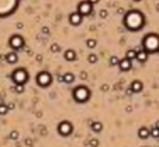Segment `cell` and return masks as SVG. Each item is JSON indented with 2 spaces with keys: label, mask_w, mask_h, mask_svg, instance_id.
Returning a JSON list of instances; mask_svg holds the SVG:
<instances>
[{
  "label": "cell",
  "mask_w": 159,
  "mask_h": 147,
  "mask_svg": "<svg viewBox=\"0 0 159 147\" xmlns=\"http://www.w3.org/2000/svg\"><path fill=\"white\" fill-rule=\"evenodd\" d=\"M149 136H151V132H149L148 127L142 126V127H139V129H138V137H139V139L145 140V139H148Z\"/></svg>",
  "instance_id": "cell-13"
},
{
  "label": "cell",
  "mask_w": 159,
  "mask_h": 147,
  "mask_svg": "<svg viewBox=\"0 0 159 147\" xmlns=\"http://www.w3.org/2000/svg\"><path fill=\"white\" fill-rule=\"evenodd\" d=\"M142 88H144V84H142V81H139V80H134L131 83V87H130V90L132 93H141Z\"/></svg>",
  "instance_id": "cell-11"
},
{
  "label": "cell",
  "mask_w": 159,
  "mask_h": 147,
  "mask_svg": "<svg viewBox=\"0 0 159 147\" xmlns=\"http://www.w3.org/2000/svg\"><path fill=\"white\" fill-rule=\"evenodd\" d=\"M87 1H89V3L92 4V6H95V4H97V3H99L100 0H87Z\"/></svg>",
  "instance_id": "cell-30"
},
{
  "label": "cell",
  "mask_w": 159,
  "mask_h": 147,
  "mask_svg": "<svg viewBox=\"0 0 159 147\" xmlns=\"http://www.w3.org/2000/svg\"><path fill=\"white\" fill-rule=\"evenodd\" d=\"M6 62L9 63V64H16V63L19 62V55L14 52V51H11L10 53L6 55Z\"/></svg>",
  "instance_id": "cell-12"
},
{
  "label": "cell",
  "mask_w": 159,
  "mask_h": 147,
  "mask_svg": "<svg viewBox=\"0 0 159 147\" xmlns=\"http://www.w3.org/2000/svg\"><path fill=\"white\" fill-rule=\"evenodd\" d=\"M75 81V74L73 73H65L64 74V83L71 84Z\"/></svg>",
  "instance_id": "cell-17"
},
{
  "label": "cell",
  "mask_w": 159,
  "mask_h": 147,
  "mask_svg": "<svg viewBox=\"0 0 159 147\" xmlns=\"http://www.w3.org/2000/svg\"><path fill=\"white\" fill-rule=\"evenodd\" d=\"M51 83H52V76L48 72H40L37 74V84L40 87H48Z\"/></svg>",
  "instance_id": "cell-6"
},
{
  "label": "cell",
  "mask_w": 159,
  "mask_h": 147,
  "mask_svg": "<svg viewBox=\"0 0 159 147\" xmlns=\"http://www.w3.org/2000/svg\"><path fill=\"white\" fill-rule=\"evenodd\" d=\"M142 48L148 53L159 52V35L158 34H148L142 39Z\"/></svg>",
  "instance_id": "cell-2"
},
{
  "label": "cell",
  "mask_w": 159,
  "mask_h": 147,
  "mask_svg": "<svg viewBox=\"0 0 159 147\" xmlns=\"http://www.w3.org/2000/svg\"><path fill=\"white\" fill-rule=\"evenodd\" d=\"M9 137H10L11 140H17V139H19V132H17V130H11Z\"/></svg>",
  "instance_id": "cell-25"
},
{
  "label": "cell",
  "mask_w": 159,
  "mask_h": 147,
  "mask_svg": "<svg viewBox=\"0 0 159 147\" xmlns=\"http://www.w3.org/2000/svg\"><path fill=\"white\" fill-rule=\"evenodd\" d=\"M24 90H25L24 84H16V85H14V91H16L17 94H21V93H24Z\"/></svg>",
  "instance_id": "cell-19"
},
{
  "label": "cell",
  "mask_w": 159,
  "mask_h": 147,
  "mask_svg": "<svg viewBox=\"0 0 159 147\" xmlns=\"http://www.w3.org/2000/svg\"><path fill=\"white\" fill-rule=\"evenodd\" d=\"M9 45H10V48L16 52V51H19V49H21L23 46H24V38H23L21 35H19V34H16V35H13L10 39H9Z\"/></svg>",
  "instance_id": "cell-7"
},
{
  "label": "cell",
  "mask_w": 159,
  "mask_h": 147,
  "mask_svg": "<svg viewBox=\"0 0 159 147\" xmlns=\"http://www.w3.org/2000/svg\"><path fill=\"white\" fill-rule=\"evenodd\" d=\"M59 51H61V46L58 43H52L51 45V52L52 53H56V52H59Z\"/></svg>",
  "instance_id": "cell-24"
},
{
  "label": "cell",
  "mask_w": 159,
  "mask_h": 147,
  "mask_svg": "<svg viewBox=\"0 0 159 147\" xmlns=\"http://www.w3.org/2000/svg\"><path fill=\"white\" fill-rule=\"evenodd\" d=\"M148 56H149V53L148 52H145L144 49L142 51H137V59L138 62H141V63H145L147 60H148Z\"/></svg>",
  "instance_id": "cell-14"
},
{
  "label": "cell",
  "mask_w": 159,
  "mask_h": 147,
  "mask_svg": "<svg viewBox=\"0 0 159 147\" xmlns=\"http://www.w3.org/2000/svg\"><path fill=\"white\" fill-rule=\"evenodd\" d=\"M149 132H151V136L152 137L159 139V129L158 127H152V129H149Z\"/></svg>",
  "instance_id": "cell-21"
},
{
  "label": "cell",
  "mask_w": 159,
  "mask_h": 147,
  "mask_svg": "<svg viewBox=\"0 0 159 147\" xmlns=\"http://www.w3.org/2000/svg\"><path fill=\"white\" fill-rule=\"evenodd\" d=\"M80 79L86 80V79H87V73H86V72H82V73H80Z\"/></svg>",
  "instance_id": "cell-29"
},
{
  "label": "cell",
  "mask_w": 159,
  "mask_h": 147,
  "mask_svg": "<svg viewBox=\"0 0 159 147\" xmlns=\"http://www.w3.org/2000/svg\"><path fill=\"white\" fill-rule=\"evenodd\" d=\"M72 132H73V126L71 122H68V121H62V122H59V125H58V133L61 135V136H69V135H72Z\"/></svg>",
  "instance_id": "cell-5"
},
{
  "label": "cell",
  "mask_w": 159,
  "mask_h": 147,
  "mask_svg": "<svg viewBox=\"0 0 159 147\" xmlns=\"http://www.w3.org/2000/svg\"><path fill=\"white\" fill-rule=\"evenodd\" d=\"M100 17H101V18H106V17H107V10H101V11H100Z\"/></svg>",
  "instance_id": "cell-28"
},
{
  "label": "cell",
  "mask_w": 159,
  "mask_h": 147,
  "mask_svg": "<svg viewBox=\"0 0 159 147\" xmlns=\"http://www.w3.org/2000/svg\"><path fill=\"white\" fill-rule=\"evenodd\" d=\"M90 127H92V130H93L95 133H100V132L103 130V123L99 122V121H95V122L90 123Z\"/></svg>",
  "instance_id": "cell-16"
},
{
  "label": "cell",
  "mask_w": 159,
  "mask_h": 147,
  "mask_svg": "<svg viewBox=\"0 0 159 147\" xmlns=\"http://www.w3.org/2000/svg\"><path fill=\"white\" fill-rule=\"evenodd\" d=\"M82 21H83V16H80L77 11H75V13H72V14L69 16V22H71L72 25H80Z\"/></svg>",
  "instance_id": "cell-9"
},
{
  "label": "cell",
  "mask_w": 159,
  "mask_h": 147,
  "mask_svg": "<svg viewBox=\"0 0 159 147\" xmlns=\"http://www.w3.org/2000/svg\"><path fill=\"white\" fill-rule=\"evenodd\" d=\"M156 10H158V11H159V4H158V6H156Z\"/></svg>",
  "instance_id": "cell-34"
},
{
  "label": "cell",
  "mask_w": 159,
  "mask_h": 147,
  "mask_svg": "<svg viewBox=\"0 0 159 147\" xmlns=\"http://www.w3.org/2000/svg\"><path fill=\"white\" fill-rule=\"evenodd\" d=\"M155 127H158V129H159V121H158V122H156V125H155Z\"/></svg>",
  "instance_id": "cell-33"
},
{
  "label": "cell",
  "mask_w": 159,
  "mask_h": 147,
  "mask_svg": "<svg viewBox=\"0 0 159 147\" xmlns=\"http://www.w3.org/2000/svg\"><path fill=\"white\" fill-rule=\"evenodd\" d=\"M72 95H73V100L76 102L85 104V102L89 101V98H90V90H89L86 85H77L73 90Z\"/></svg>",
  "instance_id": "cell-3"
},
{
  "label": "cell",
  "mask_w": 159,
  "mask_h": 147,
  "mask_svg": "<svg viewBox=\"0 0 159 147\" xmlns=\"http://www.w3.org/2000/svg\"><path fill=\"white\" fill-rule=\"evenodd\" d=\"M7 112H9V108H7V105L0 104V115H6Z\"/></svg>",
  "instance_id": "cell-23"
},
{
  "label": "cell",
  "mask_w": 159,
  "mask_h": 147,
  "mask_svg": "<svg viewBox=\"0 0 159 147\" xmlns=\"http://www.w3.org/2000/svg\"><path fill=\"white\" fill-rule=\"evenodd\" d=\"M92 11H93V6H92L87 0L80 1V3L77 4V13H79L80 16H89Z\"/></svg>",
  "instance_id": "cell-8"
},
{
  "label": "cell",
  "mask_w": 159,
  "mask_h": 147,
  "mask_svg": "<svg viewBox=\"0 0 159 147\" xmlns=\"http://www.w3.org/2000/svg\"><path fill=\"white\" fill-rule=\"evenodd\" d=\"M48 31H49L48 28H42V32H44V34H48Z\"/></svg>",
  "instance_id": "cell-32"
},
{
  "label": "cell",
  "mask_w": 159,
  "mask_h": 147,
  "mask_svg": "<svg viewBox=\"0 0 159 147\" xmlns=\"http://www.w3.org/2000/svg\"><path fill=\"white\" fill-rule=\"evenodd\" d=\"M11 79H13L14 84H24L25 85V83L28 81V72L25 69H17L13 72Z\"/></svg>",
  "instance_id": "cell-4"
},
{
  "label": "cell",
  "mask_w": 159,
  "mask_h": 147,
  "mask_svg": "<svg viewBox=\"0 0 159 147\" xmlns=\"http://www.w3.org/2000/svg\"><path fill=\"white\" fill-rule=\"evenodd\" d=\"M118 67H120L121 72H128V70H131V67H132V62L128 60L127 58H124V59H121V60L118 62Z\"/></svg>",
  "instance_id": "cell-10"
},
{
  "label": "cell",
  "mask_w": 159,
  "mask_h": 147,
  "mask_svg": "<svg viewBox=\"0 0 159 147\" xmlns=\"http://www.w3.org/2000/svg\"><path fill=\"white\" fill-rule=\"evenodd\" d=\"M108 62H110V64H111V66H118V62H120V59H118L117 56H111Z\"/></svg>",
  "instance_id": "cell-22"
},
{
  "label": "cell",
  "mask_w": 159,
  "mask_h": 147,
  "mask_svg": "<svg viewBox=\"0 0 159 147\" xmlns=\"http://www.w3.org/2000/svg\"><path fill=\"white\" fill-rule=\"evenodd\" d=\"M145 24V17L141 11L131 10L124 16V25L127 27L130 31H138L144 27Z\"/></svg>",
  "instance_id": "cell-1"
},
{
  "label": "cell",
  "mask_w": 159,
  "mask_h": 147,
  "mask_svg": "<svg viewBox=\"0 0 159 147\" xmlns=\"http://www.w3.org/2000/svg\"><path fill=\"white\" fill-rule=\"evenodd\" d=\"M64 58H65V60H68V62H73L75 59H76V52H75L73 49H66L64 53Z\"/></svg>",
  "instance_id": "cell-15"
},
{
  "label": "cell",
  "mask_w": 159,
  "mask_h": 147,
  "mask_svg": "<svg viewBox=\"0 0 159 147\" xmlns=\"http://www.w3.org/2000/svg\"><path fill=\"white\" fill-rule=\"evenodd\" d=\"M89 144L92 147H99V140H97V139H92V140L89 142Z\"/></svg>",
  "instance_id": "cell-27"
},
{
  "label": "cell",
  "mask_w": 159,
  "mask_h": 147,
  "mask_svg": "<svg viewBox=\"0 0 159 147\" xmlns=\"http://www.w3.org/2000/svg\"><path fill=\"white\" fill-rule=\"evenodd\" d=\"M87 62L92 63V64L97 63V55H96V53H90V55L87 56Z\"/></svg>",
  "instance_id": "cell-20"
},
{
  "label": "cell",
  "mask_w": 159,
  "mask_h": 147,
  "mask_svg": "<svg viewBox=\"0 0 159 147\" xmlns=\"http://www.w3.org/2000/svg\"><path fill=\"white\" fill-rule=\"evenodd\" d=\"M25 144H27V146H31V144H32V142L30 140V139H27V140H25Z\"/></svg>",
  "instance_id": "cell-31"
},
{
  "label": "cell",
  "mask_w": 159,
  "mask_h": 147,
  "mask_svg": "<svg viewBox=\"0 0 159 147\" xmlns=\"http://www.w3.org/2000/svg\"><path fill=\"white\" fill-rule=\"evenodd\" d=\"M125 58H127L128 60H131V62H132V60L137 58V51H135V49H130V51H127Z\"/></svg>",
  "instance_id": "cell-18"
},
{
  "label": "cell",
  "mask_w": 159,
  "mask_h": 147,
  "mask_svg": "<svg viewBox=\"0 0 159 147\" xmlns=\"http://www.w3.org/2000/svg\"><path fill=\"white\" fill-rule=\"evenodd\" d=\"M132 1H137V3H138V1H141V0H132Z\"/></svg>",
  "instance_id": "cell-35"
},
{
  "label": "cell",
  "mask_w": 159,
  "mask_h": 147,
  "mask_svg": "<svg viewBox=\"0 0 159 147\" xmlns=\"http://www.w3.org/2000/svg\"><path fill=\"white\" fill-rule=\"evenodd\" d=\"M87 48H95L96 45H97V41L96 39H87Z\"/></svg>",
  "instance_id": "cell-26"
}]
</instances>
